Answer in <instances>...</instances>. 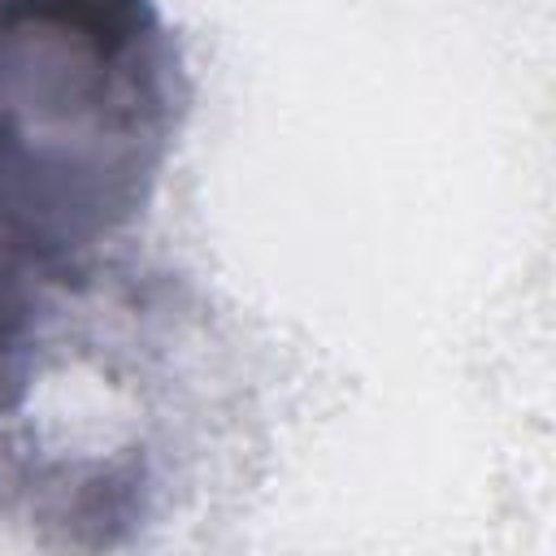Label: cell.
I'll return each instance as SVG.
<instances>
[{"label": "cell", "instance_id": "1", "mask_svg": "<svg viewBox=\"0 0 556 556\" xmlns=\"http://www.w3.org/2000/svg\"><path fill=\"white\" fill-rule=\"evenodd\" d=\"M178 113L156 0H0V243L87 274L148 208Z\"/></svg>", "mask_w": 556, "mask_h": 556}, {"label": "cell", "instance_id": "2", "mask_svg": "<svg viewBox=\"0 0 556 556\" xmlns=\"http://www.w3.org/2000/svg\"><path fill=\"white\" fill-rule=\"evenodd\" d=\"M83 274L56 269L22 248L0 243V495L4 486L35 491V469L17 456V443L4 434L30 404L35 378L48 356L52 300L65 287H78Z\"/></svg>", "mask_w": 556, "mask_h": 556}]
</instances>
